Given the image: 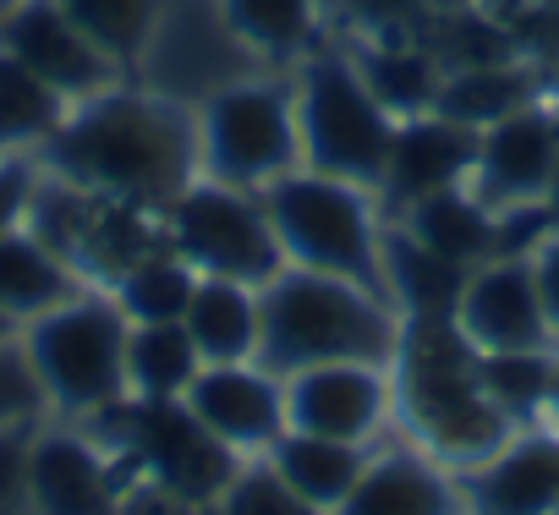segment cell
I'll return each instance as SVG.
<instances>
[{"instance_id": "6da1fadb", "label": "cell", "mask_w": 559, "mask_h": 515, "mask_svg": "<svg viewBox=\"0 0 559 515\" xmlns=\"http://www.w3.org/2000/svg\"><path fill=\"white\" fill-rule=\"evenodd\" d=\"M45 176L72 181L99 197H127L170 208V197L198 176L192 105L176 94L116 83L61 121V132L34 154Z\"/></svg>"}, {"instance_id": "7a4b0ae2", "label": "cell", "mask_w": 559, "mask_h": 515, "mask_svg": "<svg viewBox=\"0 0 559 515\" xmlns=\"http://www.w3.org/2000/svg\"><path fill=\"white\" fill-rule=\"evenodd\" d=\"M258 308H263L258 362L274 368L280 379L319 362H395L406 330L401 308L384 291L297 264L258 286Z\"/></svg>"}, {"instance_id": "3957f363", "label": "cell", "mask_w": 559, "mask_h": 515, "mask_svg": "<svg viewBox=\"0 0 559 515\" xmlns=\"http://www.w3.org/2000/svg\"><path fill=\"white\" fill-rule=\"evenodd\" d=\"M263 208H269V225H274V241H280V252H286V264L346 275L357 286L384 291L390 214H384L379 192L297 165V170H286L280 181L263 187Z\"/></svg>"}, {"instance_id": "277c9868", "label": "cell", "mask_w": 559, "mask_h": 515, "mask_svg": "<svg viewBox=\"0 0 559 515\" xmlns=\"http://www.w3.org/2000/svg\"><path fill=\"white\" fill-rule=\"evenodd\" d=\"M127 330H132V319L99 286H88L72 302L23 324L17 340L34 362V379L50 400V417L99 422L121 400H132V390H127Z\"/></svg>"}, {"instance_id": "5b68a950", "label": "cell", "mask_w": 559, "mask_h": 515, "mask_svg": "<svg viewBox=\"0 0 559 515\" xmlns=\"http://www.w3.org/2000/svg\"><path fill=\"white\" fill-rule=\"evenodd\" d=\"M192 132H198V176L263 192L269 181L302 165L292 72H241L203 88L192 105Z\"/></svg>"}, {"instance_id": "8992f818", "label": "cell", "mask_w": 559, "mask_h": 515, "mask_svg": "<svg viewBox=\"0 0 559 515\" xmlns=\"http://www.w3.org/2000/svg\"><path fill=\"white\" fill-rule=\"evenodd\" d=\"M292 88H297L302 165L379 192L401 121L379 105V94L368 88V77L357 67V56H346V50H308L292 67Z\"/></svg>"}, {"instance_id": "52a82bcc", "label": "cell", "mask_w": 559, "mask_h": 515, "mask_svg": "<svg viewBox=\"0 0 559 515\" xmlns=\"http://www.w3.org/2000/svg\"><path fill=\"white\" fill-rule=\"evenodd\" d=\"M165 236L198 275L269 286L286 270V252L274 241L263 192H247V187H230V181H214V176H192L170 197Z\"/></svg>"}, {"instance_id": "ba28073f", "label": "cell", "mask_w": 559, "mask_h": 515, "mask_svg": "<svg viewBox=\"0 0 559 515\" xmlns=\"http://www.w3.org/2000/svg\"><path fill=\"white\" fill-rule=\"evenodd\" d=\"M88 428L105 444L116 439L143 482H159L192 504H214L225 493V482L241 471V455L225 450L187 411V400H121L110 417H99Z\"/></svg>"}, {"instance_id": "9c48e42d", "label": "cell", "mask_w": 559, "mask_h": 515, "mask_svg": "<svg viewBox=\"0 0 559 515\" xmlns=\"http://www.w3.org/2000/svg\"><path fill=\"white\" fill-rule=\"evenodd\" d=\"M286 428L373 450L401 428L395 362H319L286 373Z\"/></svg>"}, {"instance_id": "30bf717a", "label": "cell", "mask_w": 559, "mask_h": 515, "mask_svg": "<svg viewBox=\"0 0 559 515\" xmlns=\"http://www.w3.org/2000/svg\"><path fill=\"white\" fill-rule=\"evenodd\" d=\"M121 504L116 450L88 422L45 417L28 444V515H121Z\"/></svg>"}, {"instance_id": "8fae6325", "label": "cell", "mask_w": 559, "mask_h": 515, "mask_svg": "<svg viewBox=\"0 0 559 515\" xmlns=\"http://www.w3.org/2000/svg\"><path fill=\"white\" fill-rule=\"evenodd\" d=\"M559 181V105L554 99H526L521 110L499 116L493 127L477 132V170L472 192L493 208H537L554 197Z\"/></svg>"}, {"instance_id": "7c38bea8", "label": "cell", "mask_w": 559, "mask_h": 515, "mask_svg": "<svg viewBox=\"0 0 559 515\" xmlns=\"http://www.w3.org/2000/svg\"><path fill=\"white\" fill-rule=\"evenodd\" d=\"M461 340L472 351H532V346H559L543 313L532 252H493L466 275L461 302L450 313Z\"/></svg>"}, {"instance_id": "4fadbf2b", "label": "cell", "mask_w": 559, "mask_h": 515, "mask_svg": "<svg viewBox=\"0 0 559 515\" xmlns=\"http://www.w3.org/2000/svg\"><path fill=\"white\" fill-rule=\"evenodd\" d=\"M0 50L17 56L28 72H39L56 94H67L72 105L127 83V67L116 56H105L72 17L61 0H17L0 17Z\"/></svg>"}, {"instance_id": "5bb4252c", "label": "cell", "mask_w": 559, "mask_h": 515, "mask_svg": "<svg viewBox=\"0 0 559 515\" xmlns=\"http://www.w3.org/2000/svg\"><path fill=\"white\" fill-rule=\"evenodd\" d=\"M181 400L241 460H258L286 433V379L263 362H203Z\"/></svg>"}, {"instance_id": "9a60e30c", "label": "cell", "mask_w": 559, "mask_h": 515, "mask_svg": "<svg viewBox=\"0 0 559 515\" xmlns=\"http://www.w3.org/2000/svg\"><path fill=\"white\" fill-rule=\"evenodd\" d=\"M466 515H559V428H515L483 466L461 471Z\"/></svg>"}, {"instance_id": "2e32d148", "label": "cell", "mask_w": 559, "mask_h": 515, "mask_svg": "<svg viewBox=\"0 0 559 515\" xmlns=\"http://www.w3.org/2000/svg\"><path fill=\"white\" fill-rule=\"evenodd\" d=\"M472 170H477V132L472 127H461L439 110L406 116L395 127V148H390L379 203H384V214H395V208H406L428 192L472 187Z\"/></svg>"}, {"instance_id": "e0dca14e", "label": "cell", "mask_w": 559, "mask_h": 515, "mask_svg": "<svg viewBox=\"0 0 559 515\" xmlns=\"http://www.w3.org/2000/svg\"><path fill=\"white\" fill-rule=\"evenodd\" d=\"M335 515H466V493L444 460H433L417 439H401L368 455Z\"/></svg>"}, {"instance_id": "ac0fdd59", "label": "cell", "mask_w": 559, "mask_h": 515, "mask_svg": "<svg viewBox=\"0 0 559 515\" xmlns=\"http://www.w3.org/2000/svg\"><path fill=\"white\" fill-rule=\"evenodd\" d=\"M395 230H406L417 247L450 258L461 270H477L483 258L499 252V214L472 192V187H444V192H428L406 208L390 214Z\"/></svg>"}, {"instance_id": "d6986e66", "label": "cell", "mask_w": 559, "mask_h": 515, "mask_svg": "<svg viewBox=\"0 0 559 515\" xmlns=\"http://www.w3.org/2000/svg\"><path fill=\"white\" fill-rule=\"evenodd\" d=\"M214 12L230 45L274 72H292L308 50H319L324 0H214Z\"/></svg>"}, {"instance_id": "ffe728a7", "label": "cell", "mask_w": 559, "mask_h": 515, "mask_svg": "<svg viewBox=\"0 0 559 515\" xmlns=\"http://www.w3.org/2000/svg\"><path fill=\"white\" fill-rule=\"evenodd\" d=\"M368 455H373L368 444H341V439H319V433H297V428H286L263 450L269 471L324 515H335L346 504V493L357 488Z\"/></svg>"}, {"instance_id": "44dd1931", "label": "cell", "mask_w": 559, "mask_h": 515, "mask_svg": "<svg viewBox=\"0 0 559 515\" xmlns=\"http://www.w3.org/2000/svg\"><path fill=\"white\" fill-rule=\"evenodd\" d=\"M181 324L203 362H258V346H263L258 286L225 280V275H198V291H192Z\"/></svg>"}, {"instance_id": "7402d4cb", "label": "cell", "mask_w": 559, "mask_h": 515, "mask_svg": "<svg viewBox=\"0 0 559 515\" xmlns=\"http://www.w3.org/2000/svg\"><path fill=\"white\" fill-rule=\"evenodd\" d=\"M78 291H88V280L67 264V258L28 225L0 236V308H7L17 324L72 302Z\"/></svg>"}, {"instance_id": "603a6c76", "label": "cell", "mask_w": 559, "mask_h": 515, "mask_svg": "<svg viewBox=\"0 0 559 515\" xmlns=\"http://www.w3.org/2000/svg\"><path fill=\"white\" fill-rule=\"evenodd\" d=\"M526 99H537V83H532V72L510 56V61H477V67L444 72L433 110L450 116V121H461V127H472V132H483V127H493L499 116L521 110Z\"/></svg>"}, {"instance_id": "cb8c5ba5", "label": "cell", "mask_w": 559, "mask_h": 515, "mask_svg": "<svg viewBox=\"0 0 559 515\" xmlns=\"http://www.w3.org/2000/svg\"><path fill=\"white\" fill-rule=\"evenodd\" d=\"M67 116H72L67 94H56L39 72L0 50V154H39Z\"/></svg>"}, {"instance_id": "d4e9b609", "label": "cell", "mask_w": 559, "mask_h": 515, "mask_svg": "<svg viewBox=\"0 0 559 515\" xmlns=\"http://www.w3.org/2000/svg\"><path fill=\"white\" fill-rule=\"evenodd\" d=\"M203 357L187 324H132L127 330V390L132 400H181Z\"/></svg>"}, {"instance_id": "484cf974", "label": "cell", "mask_w": 559, "mask_h": 515, "mask_svg": "<svg viewBox=\"0 0 559 515\" xmlns=\"http://www.w3.org/2000/svg\"><path fill=\"white\" fill-rule=\"evenodd\" d=\"M192 291H198V270L187 264L176 247H159V252L138 258V264L121 270L116 286H110L116 308L132 324H181Z\"/></svg>"}, {"instance_id": "4316f807", "label": "cell", "mask_w": 559, "mask_h": 515, "mask_svg": "<svg viewBox=\"0 0 559 515\" xmlns=\"http://www.w3.org/2000/svg\"><path fill=\"white\" fill-rule=\"evenodd\" d=\"M554 351H559V346H532V351H477V390H483L488 406H499L515 428H537V422L548 417Z\"/></svg>"}, {"instance_id": "83f0119b", "label": "cell", "mask_w": 559, "mask_h": 515, "mask_svg": "<svg viewBox=\"0 0 559 515\" xmlns=\"http://www.w3.org/2000/svg\"><path fill=\"white\" fill-rule=\"evenodd\" d=\"M357 67H362L368 88L379 94V105H384L395 121L433 110L439 83H444V72H439V61H433L428 50L395 45V39H384V34H379L368 50H357Z\"/></svg>"}, {"instance_id": "f1b7e54d", "label": "cell", "mask_w": 559, "mask_h": 515, "mask_svg": "<svg viewBox=\"0 0 559 515\" xmlns=\"http://www.w3.org/2000/svg\"><path fill=\"white\" fill-rule=\"evenodd\" d=\"M61 7L121 67H138L154 50L159 17H165V0H61Z\"/></svg>"}, {"instance_id": "f546056e", "label": "cell", "mask_w": 559, "mask_h": 515, "mask_svg": "<svg viewBox=\"0 0 559 515\" xmlns=\"http://www.w3.org/2000/svg\"><path fill=\"white\" fill-rule=\"evenodd\" d=\"M209 515H324L308 499H297L286 482L269 471V460H241V471L225 482V493L209 504Z\"/></svg>"}, {"instance_id": "4dcf8cb0", "label": "cell", "mask_w": 559, "mask_h": 515, "mask_svg": "<svg viewBox=\"0 0 559 515\" xmlns=\"http://www.w3.org/2000/svg\"><path fill=\"white\" fill-rule=\"evenodd\" d=\"M45 417H50V400L34 379L23 340H0V428H39Z\"/></svg>"}, {"instance_id": "1f68e13d", "label": "cell", "mask_w": 559, "mask_h": 515, "mask_svg": "<svg viewBox=\"0 0 559 515\" xmlns=\"http://www.w3.org/2000/svg\"><path fill=\"white\" fill-rule=\"evenodd\" d=\"M34 192H39V159L34 154H0V236L28 225Z\"/></svg>"}, {"instance_id": "d6a6232c", "label": "cell", "mask_w": 559, "mask_h": 515, "mask_svg": "<svg viewBox=\"0 0 559 515\" xmlns=\"http://www.w3.org/2000/svg\"><path fill=\"white\" fill-rule=\"evenodd\" d=\"M28 444L34 428H0V510H28Z\"/></svg>"}, {"instance_id": "836d02e7", "label": "cell", "mask_w": 559, "mask_h": 515, "mask_svg": "<svg viewBox=\"0 0 559 515\" xmlns=\"http://www.w3.org/2000/svg\"><path fill=\"white\" fill-rule=\"evenodd\" d=\"M532 270H537V291H543L548 330H554V340H559V225L532 247Z\"/></svg>"}, {"instance_id": "e575fe53", "label": "cell", "mask_w": 559, "mask_h": 515, "mask_svg": "<svg viewBox=\"0 0 559 515\" xmlns=\"http://www.w3.org/2000/svg\"><path fill=\"white\" fill-rule=\"evenodd\" d=\"M548 428H559V351H554V390H548Z\"/></svg>"}, {"instance_id": "d590c367", "label": "cell", "mask_w": 559, "mask_h": 515, "mask_svg": "<svg viewBox=\"0 0 559 515\" xmlns=\"http://www.w3.org/2000/svg\"><path fill=\"white\" fill-rule=\"evenodd\" d=\"M17 335H23V324H17L7 308H0V340H17Z\"/></svg>"}, {"instance_id": "8d00e7d4", "label": "cell", "mask_w": 559, "mask_h": 515, "mask_svg": "<svg viewBox=\"0 0 559 515\" xmlns=\"http://www.w3.org/2000/svg\"><path fill=\"white\" fill-rule=\"evenodd\" d=\"M12 7H17V0H0V17H7V12H12Z\"/></svg>"}, {"instance_id": "74e56055", "label": "cell", "mask_w": 559, "mask_h": 515, "mask_svg": "<svg viewBox=\"0 0 559 515\" xmlns=\"http://www.w3.org/2000/svg\"><path fill=\"white\" fill-rule=\"evenodd\" d=\"M0 515H28V510H0Z\"/></svg>"}]
</instances>
